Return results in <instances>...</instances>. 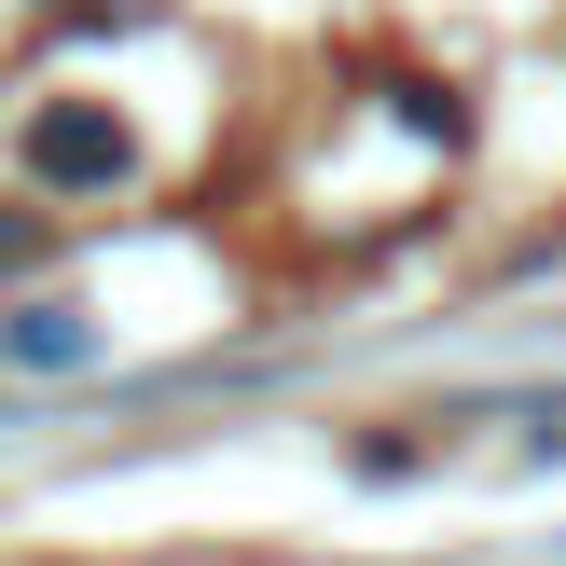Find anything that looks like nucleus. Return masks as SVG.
<instances>
[{"mask_svg": "<svg viewBox=\"0 0 566 566\" xmlns=\"http://www.w3.org/2000/svg\"><path fill=\"white\" fill-rule=\"evenodd\" d=\"M28 166H42L55 193H111V180H125V166H138V138L111 125L97 97H55L42 125H28Z\"/></svg>", "mask_w": 566, "mask_h": 566, "instance_id": "nucleus-1", "label": "nucleus"}]
</instances>
